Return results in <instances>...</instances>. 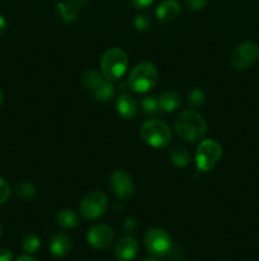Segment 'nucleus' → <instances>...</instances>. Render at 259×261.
I'll list each match as a JSON object with an SVG mask.
<instances>
[{
	"label": "nucleus",
	"mask_w": 259,
	"mask_h": 261,
	"mask_svg": "<svg viewBox=\"0 0 259 261\" xmlns=\"http://www.w3.org/2000/svg\"><path fill=\"white\" fill-rule=\"evenodd\" d=\"M180 5L177 0H164L157 5L155 14L161 22H172L179 15Z\"/></svg>",
	"instance_id": "4468645a"
},
{
	"label": "nucleus",
	"mask_w": 259,
	"mask_h": 261,
	"mask_svg": "<svg viewBox=\"0 0 259 261\" xmlns=\"http://www.w3.org/2000/svg\"><path fill=\"white\" fill-rule=\"evenodd\" d=\"M0 237H2V227H0Z\"/></svg>",
	"instance_id": "473e14b6"
},
{
	"label": "nucleus",
	"mask_w": 259,
	"mask_h": 261,
	"mask_svg": "<svg viewBox=\"0 0 259 261\" xmlns=\"http://www.w3.org/2000/svg\"><path fill=\"white\" fill-rule=\"evenodd\" d=\"M7 28H8L7 20H5V18L0 14V36H3L5 32H7Z\"/></svg>",
	"instance_id": "c85d7f7f"
},
{
	"label": "nucleus",
	"mask_w": 259,
	"mask_h": 261,
	"mask_svg": "<svg viewBox=\"0 0 259 261\" xmlns=\"http://www.w3.org/2000/svg\"><path fill=\"white\" fill-rule=\"evenodd\" d=\"M71 239L65 232H57L51 237L50 250L51 254L56 257H65L71 251Z\"/></svg>",
	"instance_id": "ddd939ff"
},
{
	"label": "nucleus",
	"mask_w": 259,
	"mask_h": 261,
	"mask_svg": "<svg viewBox=\"0 0 259 261\" xmlns=\"http://www.w3.org/2000/svg\"><path fill=\"white\" fill-rule=\"evenodd\" d=\"M145 247L152 256H165L172 250V239L161 228H151L145 234Z\"/></svg>",
	"instance_id": "6e6552de"
},
{
	"label": "nucleus",
	"mask_w": 259,
	"mask_h": 261,
	"mask_svg": "<svg viewBox=\"0 0 259 261\" xmlns=\"http://www.w3.org/2000/svg\"><path fill=\"white\" fill-rule=\"evenodd\" d=\"M187 7L192 10H202L207 7L208 0H184Z\"/></svg>",
	"instance_id": "a878e982"
},
{
	"label": "nucleus",
	"mask_w": 259,
	"mask_h": 261,
	"mask_svg": "<svg viewBox=\"0 0 259 261\" xmlns=\"http://www.w3.org/2000/svg\"><path fill=\"white\" fill-rule=\"evenodd\" d=\"M2 103H3V93L2 91H0V106H2Z\"/></svg>",
	"instance_id": "7c9ffc66"
},
{
	"label": "nucleus",
	"mask_w": 259,
	"mask_h": 261,
	"mask_svg": "<svg viewBox=\"0 0 259 261\" xmlns=\"http://www.w3.org/2000/svg\"><path fill=\"white\" fill-rule=\"evenodd\" d=\"M140 137L155 149L165 148L172 140V130L161 120H147L140 129Z\"/></svg>",
	"instance_id": "20e7f679"
},
{
	"label": "nucleus",
	"mask_w": 259,
	"mask_h": 261,
	"mask_svg": "<svg viewBox=\"0 0 259 261\" xmlns=\"http://www.w3.org/2000/svg\"><path fill=\"white\" fill-rule=\"evenodd\" d=\"M206 101V94L202 89L195 88L189 92L188 94V103L193 107V109H198L205 105Z\"/></svg>",
	"instance_id": "4be33fe9"
},
{
	"label": "nucleus",
	"mask_w": 259,
	"mask_h": 261,
	"mask_svg": "<svg viewBox=\"0 0 259 261\" xmlns=\"http://www.w3.org/2000/svg\"><path fill=\"white\" fill-rule=\"evenodd\" d=\"M140 261H160V260H156V259H144V260H140Z\"/></svg>",
	"instance_id": "2f4dec72"
},
{
	"label": "nucleus",
	"mask_w": 259,
	"mask_h": 261,
	"mask_svg": "<svg viewBox=\"0 0 259 261\" xmlns=\"http://www.w3.org/2000/svg\"><path fill=\"white\" fill-rule=\"evenodd\" d=\"M222 158V148L216 140L202 139L196 150V166L202 172L212 170Z\"/></svg>",
	"instance_id": "39448f33"
},
{
	"label": "nucleus",
	"mask_w": 259,
	"mask_h": 261,
	"mask_svg": "<svg viewBox=\"0 0 259 261\" xmlns=\"http://www.w3.org/2000/svg\"><path fill=\"white\" fill-rule=\"evenodd\" d=\"M152 2L154 0H130L132 7L136 8V9H146L147 7L152 4Z\"/></svg>",
	"instance_id": "bb28decb"
},
{
	"label": "nucleus",
	"mask_w": 259,
	"mask_h": 261,
	"mask_svg": "<svg viewBox=\"0 0 259 261\" xmlns=\"http://www.w3.org/2000/svg\"><path fill=\"white\" fill-rule=\"evenodd\" d=\"M57 223L60 224L62 228L66 229H73L76 228L80 223V219H79V216L76 214V212L71 211V209H62V211L58 212L57 217Z\"/></svg>",
	"instance_id": "f3484780"
},
{
	"label": "nucleus",
	"mask_w": 259,
	"mask_h": 261,
	"mask_svg": "<svg viewBox=\"0 0 259 261\" xmlns=\"http://www.w3.org/2000/svg\"><path fill=\"white\" fill-rule=\"evenodd\" d=\"M108 208V198L102 191H90L81 200L79 211L80 214L88 221H95L104 216Z\"/></svg>",
	"instance_id": "423d86ee"
},
{
	"label": "nucleus",
	"mask_w": 259,
	"mask_h": 261,
	"mask_svg": "<svg viewBox=\"0 0 259 261\" xmlns=\"http://www.w3.org/2000/svg\"><path fill=\"white\" fill-rule=\"evenodd\" d=\"M116 109L117 112L123 119L131 120L136 116L137 110H139V103H137L136 98L132 94L123 92V93H121L117 97Z\"/></svg>",
	"instance_id": "f8f14e48"
},
{
	"label": "nucleus",
	"mask_w": 259,
	"mask_h": 261,
	"mask_svg": "<svg viewBox=\"0 0 259 261\" xmlns=\"http://www.w3.org/2000/svg\"><path fill=\"white\" fill-rule=\"evenodd\" d=\"M109 188L112 193L121 200H128L135 194V184L131 176L122 170H116L109 177Z\"/></svg>",
	"instance_id": "1a4fd4ad"
},
{
	"label": "nucleus",
	"mask_w": 259,
	"mask_h": 261,
	"mask_svg": "<svg viewBox=\"0 0 259 261\" xmlns=\"http://www.w3.org/2000/svg\"><path fill=\"white\" fill-rule=\"evenodd\" d=\"M169 158L173 165L177 167H185L190 162V154L187 148L184 147H173L169 152Z\"/></svg>",
	"instance_id": "6ab92c4d"
},
{
	"label": "nucleus",
	"mask_w": 259,
	"mask_h": 261,
	"mask_svg": "<svg viewBox=\"0 0 259 261\" xmlns=\"http://www.w3.org/2000/svg\"><path fill=\"white\" fill-rule=\"evenodd\" d=\"M135 28L140 32H147L151 27V19H150L149 15L146 14H140L135 18Z\"/></svg>",
	"instance_id": "b1692460"
},
{
	"label": "nucleus",
	"mask_w": 259,
	"mask_h": 261,
	"mask_svg": "<svg viewBox=\"0 0 259 261\" xmlns=\"http://www.w3.org/2000/svg\"><path fill=\"white\" fill-rule=\"evenodd\" d=\"M157 102H159L160 111L168 112V114H172V112H175L182 105V97L178 92L173 91V89H168V91H164L157 98Z\"/></svg>",
	"instance_id": "2eb2a0df"
},
{
	"label": "nucleus",
	"mask_w": 259,
	"mask_h": 261,
	"mask_svg": "<svg viewBox=\"0 0 259 261\" xmlns=\"http://www.w3.org/2000/svg\"><path fill=\"white\" fill-rule=\"evenodd\" d=\"M128 66V56L121 47H111L103 54L101 60V71L104 78L117 82L124 75Z\"/></svg>",
	"instance_id": "f03ea898"
},
{
	"label": "nucleus",
	"mask_w": 259,
	"mask_h": 261,
	"mask_svg": "<svg viewBox=\"0 0 259 261\" xmlns=\"http://www.w3.org/2000/svg\"><path fill=\"white\" fill-rule=\"evenodd\" d=\"M141 107L144 110L145 114H159L160 107L159 102H157V98L155 96H147L145 97L141 101Z\"/></svg>",
	"instance_id": "5701e85b"
},
{
	"label": "nucleus",
	"mask_w": 259,
	"mask_h": 261,
	"mask_svg": "<svg viewBox=\"0 0 259 261\" xmlns=\"http://www.w3.org/2000/svg\"><path fill=\"white\" fill-rule=\"evenodd\" d=\"M174 130L180 139L188 143L201 142L207 134V124L195 110H185L174 119Z\"/></svg>",
	"instance_id": "f257e3e1"
},
{
	"label": "nucleus",
	"mask_w": 259,
	"mask_h": 261,
	"mask_svg": "<svg viewBox=\"0 0 259 261\" xmlns=\"http://www.w3.org/2000/svg\"><path fill=\"white\" fill-rule=\"evenodd\" d=\"M114 239V232L107 224H96L86 233V241L91 247L98 250L107 249Z\"/></svg>",
	"instance_id": "9d476101"
},
{
	"label": "nucleus",
	"mask_w": 259,
	"mask_h": 261,
	"mask_svg": "<svg viewBox=\"0 0 259 261\" xmlns=\"http://www.w3.org/2000/svg\"><path fill=\"white\" fill-rule=\"evenodd\" d=\"M139 252V242L131 236H126L117 242L114 247V256L119 261H131Z\"/></svg>",
	"instance_id": "9b49d317"
},
{
	"label": "nucleus",
	"mask_w": 259,
	"mask_h": 261,
	"mask_svg": "<svg viewBox=\"0 0 259 261\" xmlns=\"http://www.w3.org/2000/svg\"><path fill=\"white\" fill-rule=\"evenodd\" d=\"M114 86L113 82L108 81V79H104L102 82V84L99 87H96L91 93H93L94 98L99 102H108L113 98L114 96Z\"/></svg>",
	"instance_id": "a211bd4d"
},
{
	"label": "nucleus",
	"mask_w": 259,
	"mask_h": 261,
	"mask_svg": "<svg viewBox=\"0 0 259 261\" xmlns=\"http://www.w3.org/2000/svg\"><path fill=\"white\" fill-rule=\"evenodd\" d=\"M13 255L9 250L0 249V261H12Z\"/></svg>",
	"instance_id": "cd10ccee"
},
{
	"label": "nucleus",
	"mask_w": 259,
	"mask_h": 261,
	"mask_svg": "<svg viewBox=\"0 0 259 261\" xmlns=\"http://www.w3.org/2000/svg\"><path fill=\"white\" fill-rule=\"evenodd\" d=\"M15 195L17 198H19L20 200L28 201L30 199L35 198L36 195V186L33 185L29 181H22L17 185L15 188Z\"/></svg>",
	"instance_id": "aec40b11"
},
{
	"label": "nucleus",
	"mask_w": 259,
	"mask_h": 261,
	"mask_svg": "<svg viewBox=\"0 0 259 261\" xmlns=\"http://www.w3.org/2000/svg\"><path fill=\"white\" fill-rule=\"evenodd\" d=\"M104 79L106 78L102 74V71L95 70V69H89L81 75V84L85 89L93 92L96 87L101 86Z\"/></svg>",
	"instance_id": "dca6fc26"
},
{
	"label": "nucleus",
	"mask_w": 259,
	"mask_h": 261,
	"mask_svg": "<svg viewBox=\"0 0 259 261\" xmlns=\"http://www.w3.org/2000/svg\"><path fill=\"white\" fill-rule=\"evenodd\" d=\"M157 73L156 66L150 61H142L137 64L131 70L128 75V88L136 93H146L150 89L154 88V86L157 82Z\"/></svg>",
	"instance_id": "7ed1b4c3"
},
{
	"label": "nucleus",
	"mask_w": 259,
	"mask_h": 261,
	"mask_svg": "<svg viewBox=\"0 0 259 261\" xmlns=\"http://www.w3.org/2000/svg\"><path fill=\"white\" fill-rule=\"evenodd\" d=\"M12 189H10L9 182L4 177L0 176V204H5L10 198Z\"/></svg>",
	"instance_id": "393cba45"
},
{
	"label": "nucleus",
	"mask_w": 259,
	"mask_h": 261,
	"mask_svg": "<svg viewBox=\"0 0 259 261\" xmlns=\"http://www.w3.org/2000/svg\"><path fill=\"white\" fill-rule=\"evenodd\" d=\"M259 58V46L253 41H245L236 46L230 55V63L236 70L250 68Z\"/></svg>",
	"instance_id": "0eeeda50"
},
{
	"label": "nucleus",
	"mask_w": 259,
	"mask_h": 261,
	"mask_svg": "<svg viewBox=\"0 0 259 261\" xmlns=\"http://www.w3.org/2000/svg\"><path fill=\"white\" fill-rule=\"evenodd\" d=\"M15 261H37V260H36L35 257L29 256V255H22V256L18 257Z\"/></svg>",
	"instance_id": "c756f323"
},
{
	"label": "nucleus",
	"mask_w": 259,
	"mask_h": 261,
	"mask_svg": "<svg viewBox=\"0 0 259 261\" xmlns=\"http://www.w3.org/2000/svg\"><path fill=\"white\" fill-rule=\"evenodd\" d=\"M41 247V240L35 234H27L24 239L22 240V249L23 251L27 254H35L40 250Z\"/></svg>",
	"instance_id": "412c9836"
}]
</instances>
